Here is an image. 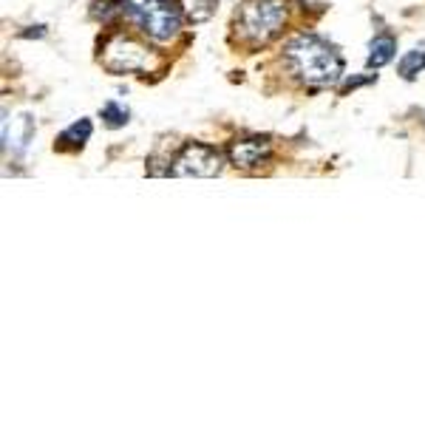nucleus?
I'll list each match as a JSON object with an SVG mask.
<instances>
[{
    "label": "nucleus",
    "instance_id": "1",
    "mask_svg": "<svg viewBox=\"0 0 425 425\" xmlns=\"http://www.w3.org/2000/svg\"><path fill=\"white\" fill-rule=\"evenodd\" d=\"M290 68L306 83V86H335L343 80V57L337 54L335 46H329L326 40H321L318 34H295L287 48H283Z\"/></svg>",
    "mask_w": 425,
    "mask_h": 425
},
{
    "label": "nucleus",
    "instance_id": "2",
    "mask_svg": "<svg viewBox=\"0 0 425 425\" xmlns=\"http://www.w3.org/2000/svg\"><path fill=\"white\" fill-rule=\"evenodd\" d=\"M119 12L154 43H170L182 32V12L173 0H122Z\"/></svg>",
    "mask_w": 425,
    "mask_h": 425
},
{
    "label": "nucleus",
    "instance_id": "3",
    "mask_svg": "<svg viewBox=\"0 0 425 425\" xmlns=\"http://www.w3.org/2000/svg\"><path fill=\"white\" fill-rule=\"evenodd\" d=\"M290 18L287 0H244V6L238 9L236 29L247 43H267L272 40L283 23Z\"/></svg>",
    "mask_w": 425,
    "mask_h": 425
},
{
    "label": "nucleus",
    "instance_id": "4",
    "mask_svg": "<svg viewBox=\"0 0 425 425\" xmlns=\"http://www.w3.org/2000/svg\"><path fill=\"white\" fill-rule=\"evenodd\" d=\"M222 168H224V159L216 148L201 145V142H187L170 162L168 173L176 179H212L222 173Z\"/></svg>",
    "mask_w": 425,
    "mask_h": 425
},
{
    "label": "nucleus",
    "instance_id": "5",
    "mask_svg": "<svg viewBox=\"0 0 425 425\" xmlns=\"http://www.w3.org/2000/svg\"><path fill=\"white\" fill-rule=\"evenodd\" d=\"M151 62L148 46L128 34H114L102 48V65L114 74H130V71H145Z\"/></svg>",
    "mask_w": 425,
    "mask_h": 425
},
{
    "label": "nucleus",
    "instance_id": "6",
    "mask_svg": "<svg viewBox=\"0 0 425 425\" xmlns=\"http://www.w3.org/2000/svg\"><path fill=\"white\" fill-rule=\"evenodd\" d=\"M269 151H272L269 148V139L252 136V139H236V142H230L227 156H230V162L236 168H255V165H261L269 156Z\"/></svg>",
    "mask_w": 425,
    "mask_h": 425
},
{
    "label": "nucleus",
    "instance_id": "7",
    "mask_svg": "<svg viewBox=\"0 0 425 425\" xmlns=\"http://www.w3.org/2000/svg\"><path fill=\"white\" fill-rule=\"evenodd\" d=\"M397 54V40L391 34H380L372 40L369 46V68H383L386 62H391Z\"/></svg>",
    "mask_w": 425,
    "mask_h": 425
},
{
    "label": "nucleus",
    "instance_id": "8",
    "mask_svg": "<svg viewBox=\"0 0 425 425\" xmlns=\"http://www.w3.org/2000/svg\"><path fill=\"white\" fill-rule=\"evenodd\" d=\"M91 130H94L91 119H77L74 125H68V128L60 133V142H57V145H60V148H80L83 142L91 136Z\"/></svg>",
    "mask_w": 425,
    "mask_h": 425
},
{
    "label": "nucleus",
    "instance_id": "9",
    "mask_svg": "<svg viewBox=\"0 0 425 425\" xmlns=\"http://www.w3.org/2000/svg\"><path fill=\"white\" fill-rule=\"evenodd\" d=\"M100 116H102V122L108 125V128H125L128 125V119H130V111L122 105V102H116V100H111V102H105L102 108H100Z\"/></svg>",
    "mask_w": 425,
    "mask_h": 425
},
{
    "label": "nucleus",
    "instance_id": "10",
    "mask_svg": "<svg viewBox=\"0 0 425 425\" xmlns=\"http://www.w3.org/2000/svg\"><path fill=\"white\" fill-rule=\"evenodd\" d=\"M422 68H425V51H408V54L400 60V74H403L405 80H414Z\"/></svg>",
    "mask_w": 425,
    "mask_h": 425
},
{
    "label": "nucleus",
    "instance_id": "11",
    "mask_svg": "<svg viewBox=\"0 0 425 425\" xmlns=\"http://www.w3.org/2000/svg\"><path fill=\"white\" fill-rule=\"evenodd\" d=\"M301 4H304V6H312V9H321L326 0H301Z\"/></svg>",
    "mask_w": 425,
    "mask_h": 425
}]
</instances>
